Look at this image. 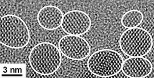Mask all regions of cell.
<instances>
[{
  "mask_svg": "<svg viewBox=\"0 0 154 78\" xmlns=\"http://www.w3.org/2000/svg\"><path fill=\"white\" fill-rule=\"evenodd\" d=\"M150 34L142 28L127 29L119 38V46L123 53L130 57H143L153 47Z\"/></svg>",
  "mask_w": 154,
  "mask_h": 78,
  "instance_id": "cell-4",
  "label": "cell"
},
{
  "mask_svg": "<svg viewBox=\"0 0 154 78\" xmlns=\"http://www.w3.org/2000/svg\"><path fill=\"white\" fill-rule=\"evenodd\" d=\"M63 16L61 10L57 6H45L38 11V22L43 29L54 30L61 25Z\"/></svg>",
  "mask_w": 154,
  "mask_h": 78,
  "instance_id": "cell-8",
  "label": "cell"
},
{
  "mask_svg": "<svg viewBox=\"0 0 154 78\" xmlns=\"http://www.w3.org/2000/svg\"><path fill=\"white\" fill-rule=\"evenodd\" d=\"M29 61L32 69L37 73L49 75L59 69L61 64V54L53 43L41 42L31 49Z\"/></svg>",
  "mask_w": 154,
  "mask_h": 78,
  "instance_id": "cell-1",
  "label": "cell"
},
{
  "mask_svg": "<svg viewBox=\"0 0 154 78\" xmlns=\"http://www.w3.org/2000/svg\"><path fill=\"white\" fill-rule=\"evenodd\" d=\"M61 53L69 59L83 60L90 54V45L81 36L66 35L62 37L58 42Z\"/></svg>",
  "mask_w": 154,
  "mask_h": 78,
  "instance_id": "cell-5",
  "label": "cell"
},
{
  "mask_svg": "<svg viewBox=\"0 0 154 78\" xmlns=\"http://www.w3.org/2000/svg\"><path fill=\"white\" fill-rule=\"evenodd\" d=\"M30 41V33L25 22L14 14H7L1 18L0 42L9 48L20 49Z\"/></svg>",
  "mask_w": 154,
  "mask_h": 78,
  "instance_id": "cell-2",
  "label": "cell"
},
{
  "mask_svg": "<svg viewBox=\"0 0 154 78\" xmlns=\"http://www.w3.org/2000/svg\"><path fill=\"white\" fill-rule=\"evenodd\" d=\"M122 72L130 78H144L153 70V65L149 60L143 57H130L123 62Z\"/></svg>",
  "mask_w": 154,
  "mask_h": 78,
  "instance_id": "cell-7",
  "label": "cell"
},
{
  "mask_svg": "<svg viewBox=\"0 0 154 78\" xmlns=\"http://www.w3.org/2000/svg\"><path fill=\"white\" fill-rule=\"evenodd\" d=\"M143 20V15L138 10H131L127 11L121 18V23L127 29L136 28L141 25Z\"/></svg>",
  "mask_w": 154,
  "mask_h": 78,
  "instance_id": "cell-9",
  "label": "cell"
},
{
  "mask_svg": "<svg viewBox=\"0 0 154 78\" xmlns=\"http://www.w3.org/2000/svg\"><path fill=\"white\" fill-rule=\"evenodd\" d=\"M123 62V58L119 52L110 49H104L97 51L89 57L87 67L94 75L111 77L122 70Z\"/></svg>",
  "mask_w": 154,
  "mask_h": 78,
  "instance_id": "cell-3",
  "label": "cell"
},
{
  "mask_svg": "<svg viewBox=\"0 0 154 78\" xmlns=\"http://www.w3.org/2000/svg\"><path fill=\"white\" fill-rule=\"evenodd\" d=\"M91 25V19L87 14L81 10H74L64 14L61 26L67 34L79 36L87 33Z\"/></svg>",
  "mask_w": 154,
  "mask_h": 78,
  "instance_id": "cell-6",
  "label": "cell"
}]
</instances>
